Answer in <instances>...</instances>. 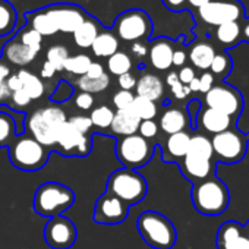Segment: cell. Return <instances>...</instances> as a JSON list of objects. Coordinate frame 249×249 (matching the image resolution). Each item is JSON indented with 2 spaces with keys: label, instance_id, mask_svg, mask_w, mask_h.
<instances>
[{
  "label": "cell",
  "instance_id": "cell-23",
  "mask_svg": "<svg viewBox=\"0 0 249 249\" xmlns=\"http://www.w3.org/2000/svg\"><path fill=\"white\" fill-rule=\"evenodd\" d=\"M186 124H188V114L178 107L167 108L160 119V128L167 135H173L185 131Z\"/></svg>",
  "mask_w": 249,
  "mask_h": 249
},
{
  "label": "cell",
  "instance_id": "cell-54",
  "mask_svg": "<svg viewBox=\"0 0 249 249\" xmlns=\"http://www.w3.org/2000/svg\"><path fill=\"white\" fill-rule=\"evenodd\" d=\"M6 85H8V88L11 89V92H15V91L22 89V82H21V79H19L18 75H11V76L6 79Z\"/></svg>",
  "mask_w": 249,
  "mask_h": 249
},
{
  "label": "cell",
  "instance_id": "cell-57",
  "mask_svg": "<svg viewBox=\"0 0 249 249\" xmlns=\"http://www.w3.org/2000/svg\"><path fill=\"white\" fill-rule=\"evenodd\" d=\"M131 50H132V53H134L135 56H138V57H144V56L148 53L147 47H145L142 43H134L132 47H131Z\"/></svg>",
  "mask_w": 249,
  "mask_h": 249
},
{
  "label": "cell",
  "instance_id": "cell-30",
  "mask_svg": "<svg viewBox=\"0 0 249 249\" xmlns=\"http://www.w3.org/2000/svg\"><path fill=\"white\" fill-rule=\"evenodd\" d=\"M18 76L22 82V89L30 95L31 100H37L41 98L44 94V84L40 78H37L34 73H31L30 71H19Z\"/></svg>",
  "mask_w": 249,
  "mask_h": 249
},
{
  "label": "cell",
  "instance_id": "cell-12",
  "mask_svg": "<svg viewBox=\"0 0 249 249\" xmlns=\"http://www.w3.org/2000/svg\"><path fill=\"white\" fill-rule=\"evenodd\" d=\"M44 239L53 249H69L76 240V227L65 217H52L44 229Z\"/></svg>",
  "mask_w": 249,
  "mask_h": 249
},
{
  "label": "cell",
  "instance_id": "cell-50",
  "mask_svg": "<svg viewBox=\"0 0 249 249\" xmlns=\"http://www.w3.org/2000/svg\"><path fill=\"white\" fill-rule=\"evenodd\" d=\"M12 100H14V104L18 106V107H25V106H28L31 103L30 95L24 89H19V91L12 92Z\"/></svg>",
  "mask_w": 249,
  "mask_h": 249
},
{
  "label": "cell",
  "instance_id": "cell-45",
  "mask_svg": "<svg viewBox=\"0 0 249 249\" xmlns=\"http://www.w3.org/2000/svg\"><path fill=\"white\" fill-rule=\"evenodd\" d=\"M138 132L142 138L145 140H150V138H154L159 132V124L154 122V120H142L140 123V128H138Z\"/></svg>",
  "mask_w": 249,
  "mask_h": 249
},
{
  "label": "cell",
  "instance_id": "cell-14",
  "mask_svg": "<svg viewBox=\"0 0 249 249\" xmlns=\"http://www.w3.org/2000/svg\"><path fill=\"white\" fill-rule=\"evenodd\" d=\"M44 12L50 17L57 31L66 34H73L85 21V14L73 5H54L46 8Z\"/></svg>",
  "mask_w": 249,
  "mask_h": 249
},
{
  "label": "cell",
  "instance_id": "cell-28",
  "mask_svg": "<svg viewBox=\"0 0 249 249\" xmlns=\"http://www.w3.org/2000/svg\"><path fill=\"white\" fill-rule=\"evenodd\" d=\"M98 34L100 33H98L97 24L94 21H91V19H85L78 27V30L73 33V40H75V43H76L78 47L88 49V47L92 46V43H94V40L97 38Z\"/></svg>",
  "mask_w": 249,
  "mask_h": 249
},
{
  "label": "cell",
  "instance_id": "cell-44",
  "mask_svg": "<svg viewBox=\"0 0 249 249\" xmlns=\"http://www.w3.org/2000/svg\"><path fill=\"white\" fill-rule=\"evenodd\" d=\"M69 123L82 135H87L89 132L91 126H92L91 119L88 116H73V117L69 119Z\"/></svg>",
  "mask_w": 249,
  "mask_h": 249
},
{
  "label": "cell",
  "instance_id": "cell-4",
  "mask_svg": "<svg viewBox=\"0 0 249 249\" xmlns=\"http://www.w3.org/2000/svg\"><path fill=\"white\" fill-rule=\"evenodd\" d=\"M107 192L128 205L138 204L147 195L145 179L131 169H122L111 173L107 182Z\"/></svg>",
  "mask_w": 249,
  "mask_h": 249
},
{
  "label": "cell",
  "instance_id": "cell-15",
  "mask_svg": "<svg viewBox=\"0 0 249 249\" xmlns=\"http://www.w3.org/2000/svg\"><path fill=\"white\" fill-rule=\"evenodd\" d=\"M56 144L68 156H71L72 153H75L76 156H87L91 148L89 138L79 134L69 123V120L63 122L59 126L56 132Z\"/></svg>",
  "mask_w": 249,
  "mask_h": 249
},
{
  "label": "cell",
  "instance_id": "cell-17",
  "mask_svg": "<svg viewBox=\"0 0 249 249\" xmlns=\"http://www.w3.org/2000/svg\"><path fill=\"white\" fill-rule=\"evenodd\" d=\"M183 175L192 180L194 183H199L208 178H211L213 172H214V166L211 163V160H204L191 154H186L183 157L182 166H180Z\"/></svg>",
  "mask_w": 249,
  "mask_h": 249
},
{
  "label": "cell",
  "instance_id": "cell-36",
  "mask_svg": "<svg viewBox=\"0 0 249 249\" xmlns=\"http://www.w3.org/2000/svg\"><path fill=\"white\" fill-rule=\"evenodd\" d=\"M231 66H233V62H231V57L227 54V52H218L215 53L211 65H210V71L213 75L224 79L230 72H231Z\"/></svg>",
  "mask_w": 249,
  "mask_h": 249
},
{
  "label": "cell",
  "instance_id": "cell-2",
  "mask_svg": "<svg viewBox=\"0 0 249 249\" xmlns=\"http://www.w3.org/2000/svg\"><path fill=\"white\" fill-rule=\"evenodd\" d=\"M229 201L227 186L214 176L194 185L192 202L198 213L204 215H220L226 211Z\"/></svg>",
  "mask_w": 249,
  "mask_h": 249
},
{
  "label": "cell",
  "instance_id": "cell-64",
  "mask_svg": "<svg viewBox=\"0 0 249 249\" xmlns=\"http://www.w3.org/2000/svg\"><path fill=\"white\" fill-rule=\"evenodd\" d=\"M245 234L248 236V239H249V220H248V223H246V226H245Z\"/></svg>",
  "mask_w": 249,
  "mask_h": 249
},
{
  "label": "cell",
  "instance_id": "cell-60",
  "mask_svg": "<svg viewBox=\"0 0 249 249\" xmlns=\"http://www.w3.org/2000/svg\"><path fill=\"white\" fill-rule=\"evenodd\" d=\"M9 76H11V69H9V66L5 65L3 62H0V82H5Z\"/></svg>",
  "mask_w": 249,
  "mask_h": 249
},
{
  "label": "cell",
  "instance_id": "cell-7",
  "mask_svg": "<svg viewBox=\"0 0 249 249\" xmlns=\"http://www.w3.org/2000/svg\"><path fill=\"white\" fill-rule=\"evenodd\" d=\"M196 17L204 25L220 27L227 22L242 21L246 18L245 5L240 0H213L196 9Z\"/></svg>",
  "mask_w": 249,
  "mask_h": 249
},
{
  "label": "cell",
  "instance_id": "cell-46",
  "mask_svg": "<svg viewBox=\"0 0 249 249\" xmlns=\"http://www.w3.org/2000/svg\"><path fill=\"white\" fill-rule=\"evenodd\" d=\"M72 92H73V88L68 82L60 81L57 88H56V91L52 95V100H54V101H65V100H68L72 95Z\"/></svg>",
  "mask_w": 249,
  "mask_h": 249
},
{
  "label": "cell",
  "instance_id": "cell-25",
  "mask_svg": "<svg viewBox=\"0 0 249 249\" xmlns=\"http://www.w3.org/2000/svg\"><path fill=\"white\" fill-rule=\"evenodd\" d=\"M215 38L217 43L226 50L236 47L242 41V30H240V21L227 22L215 30Z\"/></svg>",
  "mask_w": 249,
  "mask_h": 249
},
{
  "label": "cell",
  "instance_id": "cell-43",
  "mask_svg": "<svg viewBox=\"0 0 249 249\" xmlns=\"http://www.w3.org/2000/svg\"><path fill=\"white\" fill-rule=\"evenodd\" d=\"M135 95L131 91H124L120 89L113 95V104L117 110H124V108H129L132 101H134Z\"/></svg>",
  "mask_w": 249,
  "mask_h": 249
},
{
  "label": "cell",
  "instance_id": "cell-42",
  "mask_svg": "<svg viewBox=\"0 0 249 249\" xmlns=\"http://www.w3.org/2000/svg\"><path fill=\"white\" fill-rule=\"evenodd\" d=\"M166 84L170 87V89H172L173 95H175L178 100H183V98H186V97L189 95V92H191L189 87H188V85H183V84L179 81V78H178V73H176V72H170V73L167 75V78H166Z\"/></svg>",
  "mask_w": 249,
  "mask_h": 249
},
{
  "label": "cell",
  "instance_id": "cell-58",
  "mask_svg": "<svg viewBox=\"0 0 249 249\" xmlns=\"http://www.w3.org/2000/svg\"><path fill=\"white\" fill-rule=\"evenodd\" d=\"M240 30H242V41L249 43V18L240 21Z\"/></svg>",
  "mask_w": 249,
  "mask_h": 249
},
{
  "label": "cell",
  "instance_id": "cell-38",
  "mask_svg": "<svg viewBox=\"0 0 249 249\" xmlns=\"http://www.w3.org/2000/svg\"><path fill=\"white\" fill-rule=\"evenodd\" d=\"M113 117H114V111L107 107V106H100V107H95L92 111H91V123L92 126H97L100 129H106L108 128L111 122H113Z\"/></svg>",
  "mask_w": 249,
  "mask_h": 249
},
{
  "label": "cell",
  "instance_id": "cell-51",
  "mask_svg": "<svg viewBox=\"0 0 249 249\" xmlns=\"http://www.w3.org/2000/svg\"><path fill=\"white\" fill-rule=\"evenodd\" d=\"M178 78H179V81H180L183 85H189L191 81L195 78V71H194L191 66H183V68L179 71Z\"/></svg>",
  "mask_w": 249,
  "mask_h": 249
},
{
  "label": "cell",
  "instance_id": "cell-59",
  "mask_svg": "<svg viewBox=\"0 0 249 249\" xmlns=\"http://www.w3.org/2000/svg\"><path fill=\"white\" fill-rule=\"evenodd\" d=\"M11 97H12V92H11V89L8 88L6 81H5V82H0V103L9 100Z\"/></svg>",
  "mask_w": 249,
  "mask_h": 249
},
{
  "label": "cell",
  "instance_id": "cell-22",
  "mask_svg": "<svg viewBox=\"0 0 249 249\" xmlns=\"http://www.w3.org/2000/svg\"><path fill=\"white\" fill-rule=\"evenodd\" d=\"M3 54H5V57H6L11 63L17 65V66L30 65V63L36 59V56H37L36 52H33L30 47L24 46L18 38H14V40L8 41V43L5 44V47H3Z\"/></svg>",
  "mask_w": 249,
  "mask_h": 249
},
{
  "label": "cell",
  "instance_id": "cell-10",
  "mask_svg": "<svg viewBox=\"0 0 249 249\" xmlns=\"http://www.w3.org/2000/svg\"><path fill=\"white\" fill-rule=\"evenodd\" d=\"M153 24L150 17L144 11H128L122 14L114 24V31L123 41L138 43L151 34Z\"/></svg>",
  "mask_w": 249,
  "mask_h": 249
},
{
  "label": "cell",
  "instance_id": "cell-9",
  "mask_svg": "<svg viewBox=\"0 0 249 249\" xmlns=\"http://www.w3.org/2000/svg\"><path fill=\"white\" fill-rule=\"evenodd\" d=\"M249 135L240 134L236 129H227L213 137L211 145L214 156L223 163L240 161L248 150Z\"/></svg>",
  "mask_w": 249,
  "mask_h": 249
},
{
  "label": "cell",
  "instance_id": "cell-49",
  "mask_svg": "<svg viewBox=\"0 0 249 249\" xmlns=\"http://www.w3.org/2000/svg\"><path fill=\"white\" fill-rule=\"evenodd\" d=\"M214 87V75L211 72H204L199 78V91L207 94Z\"/></svg>",
  "mask_w": 249,
  "mask_h": 249
},
{
  "label": "cell",
  "instance_id": "cell-53",
  "mask_svg": "<svg viewBox=\"0 0 249 249\" xmlns=\"http://www.w3.org/2000/svg\"><path fill=\"white\" fill-rule=\"evenodd\" d=\"M104 73H106V72H104L103 65L98 63V62H92V63L89 65V68H88L85 76H88V78H100V76H103Z\"/></svg>",
  "mask_w": 249,
  "mask_h": 249
},
{
  "label": "cell",
  "instance_id": "cell-27",
  "mask_svg": "<svg viewBox=\"0 0 249 249\" xmlns=\"http://www.w3.org/2000/svg\"><path fill=\"white\" fill-rule=\"evenodd\" d=\"M189 141H191V135L186 131L169 135V138L166 141L167 154L172 159H183L188 154Z\"/></svg>",
  "mask_w": 249,
  "mask_h": 249
},
{
  "label": "cell",
  "instance_id": "cell-62",
  "mask_svg": "<svg viewBox=\"0 0 249 249\" xmlns=\"http://www.w3.org/2000/svg\"><path fill=\"white\" fill-rule=\"evenodd\" d=\"M236 249H249V239H248V236H246L245 233H243L242 237L239 239Z\"/></svg>",
  "mask_w": 249,
  "mask_h": 249
},
{
  "label": "cell",
  "instance_id": "cell-56",
  "mask_svg": "<svg viewBox=\"0 0 249 249\" xmlns=\"http://www.w3.org/2000/svg\"><path fill=\"white\" fill-rule=\"evenodd\" d=\"M56 72H57V71L53 68V65H52V63H49V62L46 60V62H44V65H43V68H41V76H43V78H46V79H49V78H53Z\"/></svg>",
  "mask_w": 249,
  "mask_h": 249
},
{
  "label": "cell",
  "instance_id": "cell-13",
  "mask_svg": "<svg viewBox=\"0 0 249 249\" xmlns=\"http://www.w3.org/2000/svg\"><path fill=\"white\" fill-rule=\"evenodd\" d=\"M128 208L129 205L111 195L110 192L103 194L94 208V221L98 224H119L122 223L128 215Z\"/></svg>",
  "mask_w": 249,
  "mask_h": 249
},
{
  "label": "cell",
  "instance_id": "cell-1",
  "mask_svg": "<svg viewBox=\"0 0 249 249\" xmlns=\"http://www.w3.org/2000/svg\"><path fill=\"white\" fill-rule=\"evenodd\" d=\"M138 231L154 249H172L176 243V229L172 221L157 211H145L138 217Z\"/></svg>",
  "mask_w": 249,
  "mask_h": 249
},
{
  "label": "cell",
  "instance_id": "cell-55",
  "mask_svg": "<svg viewBox=\"0 0 249 249\" xmlns=\"http://www.w3.org/2000/svg\"><path fill=\"white\" fill-rule=\"evenodd\" d=\"M186 53H185V50H175L173 52V60H172V65H175V66H183L185 65V62H186Z\"/></svg>",
  "mask_w": 249,
  "mask_h": 249
},
{
  "label": "cell",
  "instance_id": "cell-18",
  "mask_svg": "<svg viewBox=\"0 0 249 249\" xmlns=\"http://www.w3.org/2000/svg\"><path fill=\"white\" fill-rule=\"evenodd\" d=\"M173 43L167 38H159L153 43L148 54L150 62L157 71H167L172 68L173 60Z\"/></svg>",
  "mask_w": 249,
  "mask_h": 249
},
{
  "label": "cell",
  "instance_id": "cell-40",
  "mask_svg": "<svg viewBox=\"0 0 249 249\" xmlns=\"http://www.w3.org/2000/svg\"><path fill=\"white\" fill-rule=\"evenodd\" d=\"M18 40L36 53H38L43 47V37L33 28H24L18 34Z\"/></svg>",
  "mask_w": 249,
  "mask_h": 249
},
{
  "label": "cell",
  "instance_id": "cell-29",
  "mask_svg": "<svg viewBox=\"0 0 249 249\" xmlns=\"http://www.w3.org/2000/svg\"><path fill=\"white\" fill-rule=\"evenodd\" d=\"M27 18L30 19L31 28L36 30L41 37H52L54 34H57V28L53 24V21L50 19V17L41 11V12H34V14H28Z\"/></svg>",
  "mask_w": 249,
  "mask_h": 249
},
{
  "label": "cell",
  "instance_id": "cell-31",
  "mask_svg": "<svg viewBox=\"0 0 249 249\" xmlns=\"http://www.w3.org/2000/svg\"><path fill=\"white\" fill-rule=\"evenodd\" d=\"M131 111L142 122V120H153L157 116V104L144 97H135L131 104Z\"/></svg>",
  "mask_w": 249,
  "mask_h": 249
},
{
  "label": "cell",
  "instance_id": "cell-63",
  "mask_svg": "<svg viewBox=\"0 0 249 249\" xmlns=\"http://www.w3.org/2000/svg\"><path fill=\"white\" fill-rule=\"evenodd\" d=\"M188 87H189L191 92H198V91H199V78L195 76V78L191 81V84H189Z\"/></svg>",
  "mask_w": 249,
  "mask_h": 249
},
{
  "label": "cell",
  "instance_id": "cell-47",
  "mask_svg": "<svg viewBox=\"0 0 249 249\" xmlns=\"http://www.w3.org/2000/svg\"><path fill=\"white\" fill-rule=\"evenodd\" d=\"M75 104L81 110H89L94 106V97L88 92H79L75 98Z\"/></svg>",
  "mask_w": 249,
  "mask_h": 249
},
{
  "label": "cell",
  "instance_id": "cell-21",
  "mask_svg": "<svg viewBox=\"0 0 249 249\" xmlns=\"http://www.w3.org/2000/svg\"><path fill=\"white\" fill-rule=\"evenodd\" d=\"M215 47L208 40H199L194 43L189 49V60L192 65L201 71L210 69V65L215 56Z\"/></svg>",
  "mask_w": 249,
  "mask_h": 249
},
{
  "label": "cell",
  "instance_id": "cell-48",
  "mask_svg": "<svg viewBox=\"0 0 249 249\" xmlns=\"http://www.w3.org/2000/svg\"><path fill=\"white\" fill-rule=\"evenodd\" d=\"M117 82H119V87H120L122 89H124V91H131V89L135 88V85H137V78H135L131 72H128V73L120 75V76L117 78Z\"/></svg>",
  "mask_w": 249,
  "mask_h": 249
},
{
  "label": "cell",
  "instance_id": "cell-6",
  "mask_svg": "<svg viewBox=\"0 0 249 249\" xmlns=\"http://www.w3.org/2000/svg\"><path fill=\"white\" fill-rule=\"evenodd\" d=\"M9 157L12 164L24 172H34L41 169L49 159L44 145L31 137H22L14 141L9 148Z\"/></svg>",
  "mask_w": 249,
  "mask_h": 249
},
{
  "label": "cell",
  "instance_id": "cell-24",
  "mask_svg": "<svg viewBox=\"0 0 249 249\" xmlns=\"http://www.w3.org/2000/svg\"><path fill=\"white\" fill-rule=\"evenodd\" d=\"M243 234V227L237 221H226L220 226L217 233L218 249H236L239 239Z\"/></svg>",
  "mask_w": 249,
  "mask_h": 249
},
{
  "label": "cell",
  "instance_id": "cell-34",
  "mask_svg": "<svg viewBox=\"0 0 249 249\" xmlns=\"http://www.w3.org/2000/svg\"><path fill=\"white\" fill-rule=\"evenodd\" d=\"M17 24V12L6 0H0V37L8 36Z\"/></svg>",
  "mask_w": 249,
  "mask_h": 249
},
{
  "label": "cell",
  "instance_id": "cell-5",
  "mask_svg": "<svg viewBox=\"0 0 249 249\" xmlns=\"http://www.w3.org/2000/svg\"><path fill=\"white\" fill-rule=\"evenodd\" d=\"M66 120V113L60 107H44L34 111L28 117L27 124L36 141L44 147H52L56 144V132L59 126Z\"/></svg>",
  "mask_w": 249,
  "mask_h": 249
},
{
  "label": "cell",
  "instance_id": "cell-16",
  "mask_svg": "<svg viewBox=\"0 0 249 249\" xmlns=\"http://www.w3.org/2000/svg\"><path fill=\"white\" fill-rule=\"evenodd\" d=\"M198 123H199V126L213 134V135H217L220 132H224L227 129L231 128V124H233V119L215 108H202L199 110V114H198Z\"/></svg>",
  "mask_w": 249,
  "mask_h": 249
},
{
  "label": "cell",
  "instance_id": "cell-61",
  "mask_svg": "<svg viewBox=\"0 0 249 249\" xmlns=\"http://www.w3.org/2000/svg\"><path fill=\"white\" fill-rule=\"evenodd\" d=\"M213 2V0H188V5L191 8H195V9H199L202 6H205L207 3Z\"/></svg>",
  "mask_w": 249,
  "mask_h": 249
},
{
  "label": "cell",
  "instance_id": "cell-32",
  "mask_svg": "<svg viewBox=\"0 0 249 249\" xmlns=\"http://www.w3.org/2000/svg\"><path fill=\"white\" fill-rule=\"evenodd\" d=\"M188 154L199 157V159H204V160H211L213 156H214L211 141L207 137H204V135H194V137H191Z\"/></svg>",
  "mask_w": 249,
  "mask_h": 249
},
{
  "label": "cell",
  "instance_id": "cell-35",
  "mask_svg": "<svg viewBox=\"0 0 249 249\" xmlns=\"http://www.w3.org/2000/svg\"><path fill=\"white\" fill-rule=\"evenodd\" d=\"M107 68L110 71V73L120 76L123 73H128L132 68V60L131 57L124 53V52H116L113 56L108 57L107 60Z\"/></svg>",
  "mask_w": 249,
  "mask_h": 249
},
{
  "label": "cell",
  "instance_id": "cell-8",
  "mask_svg": "<svg viewBox=\"0 0 249 249\" xmlns=\"http://www.w3.org/2000/svg\"><path fill=\"white\" fill-rule=\"evenodd\" d=\"M153 145L141 135H131L122 138L116 145V157L126 169H137L145 166L153 157Z\"/></svg>",
  "mask_w": 249,
  "mask_h": 249
},
{
  "label": "cell",
  "instance_id": "cell-19",
  "mask_svg": "<svg viewBox=\"0 0 249 249\" xmlns=\"http://www.w3.org/2000/svg\"><path fill=\"white\" fill-rule=\"evenodd\" d=\"M141 120L131 111V108H124V110H117L114 113L113 122L110 124V128L114 134L120 137H131L138 132Z\"/></svg>",
  "mask_w": 249,
  "mask_h": 249
},
{
  "label": "cell",
  "instance_id": "cell-33",
  "mask_svg": "<svg viewBox=\"0 0 249 249\" xmlns=\"http://www.w3.org/2000/svg\"><path fill=\"white\" fill-rule=\"evenodd\" d=\"M108 84H110V78L107 73H104L100 78H88L82 75L76 81V87L81 89V92H88V94L101 92L108 87Z\"/></svg>",
  "mask_w": 249,
  "mask_h": 249
},
{
  "label": "cell",
  "instance_id": "cell-52",
  "mask_svg": "<svg viewBox=\"0 0 249 249\" xmlns=\"http://www.w3.org/2000/svg\"><path fill=\"white\" fill-rule=\"evenodd\" d=\"M163 5L173 12H180L183 9H186L188 5V0H161Z\"/></svg>",
  "mask_w": 249,
  "mask_h": 249
},
{
  "label": "cell",
  "instance_id": "cell-37",
  "mask_svg": "<svg viewBox=\"0 0 249 249\" xmlns=\"http://www.w3.org/2000/svg\"><path fill=\"white\" fill-rule=\"evenodd\" d=\"M91 63H92V60H91V57L87 56V54L69 56L68 60L65 62L63 69L68 71V72H71V73H73V75L82 76V75L87 73V71H88V68H89Z\"/></svg>",
  "mask_w": 249,
  "mask_h": 249
},
{
  "label": "cell",
  "instance_id": "cell-39",
  "mask_svg": "<svg viewBox=\"0 0 249 249\" xmlns=\"http://www.w3.org/2000/svg\"><path fill=\"white\" fill-rule=\"evenodd\" d=\"M15 134V123L11 116L0 113V147L11 145Z\"/></svg>",
  "mask_w": 249,
  "mask_h": 249
},
{
  "label": "cell",
  "instance_id": "cell-11",
  "mask_svg": "<svg viewBox=\"0 0 249 249\" xmlns=\"http://www.w3.org/2000/svg\"><path fill=\"white\" fill-rule=\"evenodd\" d=\"M205 104L207 107L215 108L234 119L243 108V98L234 87L218 84L205 94Z\"/></svg>",
  "mask_w": 249,
  "mask_h": 249
},
{
  "label": "cell",
  "instance_id": "cell-20",
  "mask_svg": "<svg viewBox=\"0 0 249 249\" xmlns=\"http://www.w3.org/2000/svg\"><path fill=\"white\" fill-rule=\"evenodd\" d=\"M137 95L138 97H144L148 98L151 101H159L163 98L164 94V84L163 81L154 75V73H145L142 75L138 81H137Z\"/></svg>",
  "mask_w": 249,
  "mask_h": 249
},
{
  "label": "cell",
  "instance_id": "cell-3",
  "mask_svg": "<svg viewBox=\"0 0 249 249\" xmlns=\"http://www.w3.org/2000/svg\"><path fill=\"white\" fill-rule=\"evenodd\" d=\"M75 202L73 192L57 182L43 183L34 195V210L44 217H56Z\"/></svg>",
  "mask_w": 249,
  "mask_h": 249
},
{
  "label": "cell",
  "instance_id": "cell-26",
  "mask_svg": "<svg viewBox=\"0 0 249 249\" xmlns=\"http://www.w3.org/2000/svg\"><path fill=\"white\" fill-rule=\"evenodd\" d=\"M91 49L92 53L98 57H110L119 52V40L111 33H101L94 40Z\"/></svg>",
  "mask_w": 249,
  "mask_h": 249
},
{
  "label": "cell",
  "instance_id": "cell-41",
  "mask_svg": "<svg viewBox=\"0 0 249 249\" xmlns=\"http://www.w3.org/2000/svg\"><path fill=\"white\" fill-rule=\"evenodd\" d=\"M47 62L53 65L56 71H63L65 62L69 57V52L65 46H52L47 50Z\"/></svg>",
  "mask_w": 249,
  "mask_h": 249
}]
</instances>
